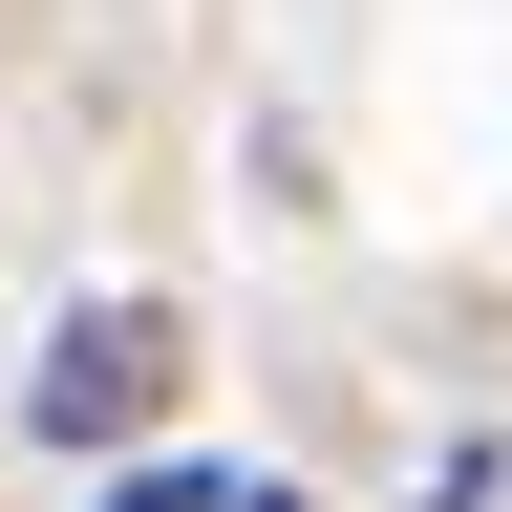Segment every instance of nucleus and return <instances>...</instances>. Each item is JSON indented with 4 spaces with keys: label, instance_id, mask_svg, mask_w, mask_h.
Returning a JSON list of instances; mask_svg holds the SVG:
<instances>
[{
    "label": "nucleus",
    "instance_id": "f257e3e1",
    "mask_svg": "<svg viewBox=\"0 0 512 512\" xmlns=\"http://www.w3.org/2000/svg\"><path fill=\"white\" fill-rule=\"evenodd\" d=\"M171 384H192L171 299H64V342H43V384H22V427H43V448H128Z\"/></svg>",
    "mask_w": 512,
    "mask_h": 512
},
{
    "label": "nucleus",
    "instance_id": "f03ea898",
    "mask_svg": "<svg viewBox=\"0 0 512 512\" xmlns=\"http://www.w3.org/2000/svg\"><path fill=\"white\" fill-rule=\"evenodd\" d=\"M107 512H214V491H192V470H128V491H107Z\"/></svg>",
    "mask_w": 512,
    "mask_h": 512
},
{
    "label": "nucleus",
    "instance_id": "7ed1b4c3",
    "mask_svg": "<svg viewBox=\"0 0 512 512\" xmlns=\"http://www.w3.org/2000/svg\"><path fill=\"white\" fill-rule=\"evenodd\" d=\"M214 512H299V491H214Z\"/></svg>",
    "mask_w": 512,
    "mask_h": 512
}]
</instances>
